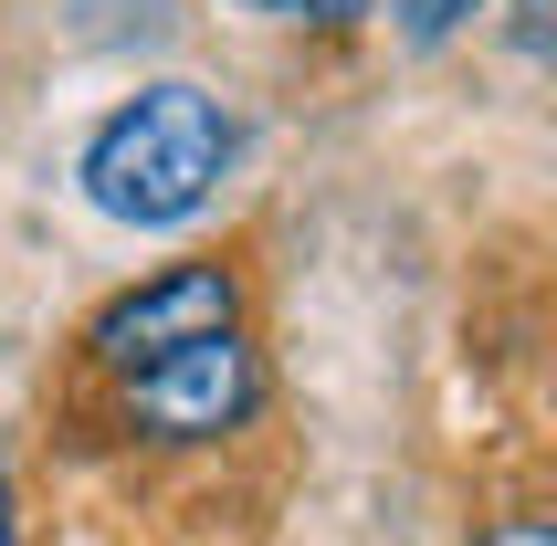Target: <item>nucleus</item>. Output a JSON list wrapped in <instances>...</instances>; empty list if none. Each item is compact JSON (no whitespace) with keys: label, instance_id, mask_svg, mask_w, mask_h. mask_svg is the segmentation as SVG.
Wrapping results in <instances>:
<instances>
[{"label":"nucleus","instance_id":"obj_1","mask_svg":"<svg viewBox=\"0 0 557 546\" xmlns=\"http://www.w3.org/2000/svg\"><path fill=\"white\" fill-rule=\"evenodd\" d=\"M232 169V116H221L200 85H148L126 95L116 116L95 126L85 148V200L106 221H137V232H169L221 189Z\"/></svg>","mask_w":557,"mask_h":546},{"label":"nucleus","instance_id":"obj_2","mask_svg":"<svg viewBox=\"0 0 557 546\" xmlns=\"http://www.w3.org/2000/svg\"><path fill=\"white\" fill-rule=\"evenodd\" d=\"M252 399H263V368H252L243 326L200 336V347H180V358H158V368L126 379V410H137V431H158V442H221V431L252 421Z\"/></svg>","mask_w":557,"mask_h":546},{"label":"nucleus","instance_id":"obj_3","mask_svg":"<svg viewBox=\"0 0 557 546\" xmlns=\"http://www.w3.org/2000/svg\"><path fill=\"white\" fill-rule=\"evenodd\" d=\"M232 315H243L232 273L221 263H180V273H158V284H137V295H116L95 315V358L116 368V379H137V368L180 358L200 336H232Z\"/></svg>","mask_w":557,"mask_h":546},{"label":"nucleus","instance_id":"obj_4","mask_svg":"<svg viewBox=\"0 0 557 546\" xmlns=\"http://www.w3.org/2000/svg\"><path fill=\"white\" fill-rule=\"evenodd\" d=\"M389 11H400L410 42H442V32H463V11H484V0H389Z\"/></svg>","mask_w":557,"mask_h":546},{"label":"nucleus","instance_id":"obj_5","mask_svg":"<svg viewBox=\"0 0 557 546\" xmlns=\"http://www.w3.org/2000/svg\"><path fill=\"white\" fill-rule=\"evenodd\" d=\"M252 11H274V22H358L369 0H252Z\"/></svg>","mask_w":557,"mask_h":546},{"label":"nucleus","instance_id":"obj_6","mask_svg":"<svg viewBox=\"0 0 557 546\" xmlns=\"http://www.w3.org/2000/svg\"><path fill=\"white\" fill-rule=\"evenodd\" d=\"M484 546H557V525H536V516H516V525H495Z\"/></svg>","mask_w":557,"mask_h":546},{"label":"nucleus","instance_id":"obj_7","mask_svg":"<svg viewBox=\"0 0 557 546\" xmlns=\"http://www.w3.org/2000/svg\"><path fill=\"white\" fill-rule=\"evenodd\" d=\"M0 546H11V484H0Z\"/></svg>","mask_w":557,"mask_h":546}]
</instances>
